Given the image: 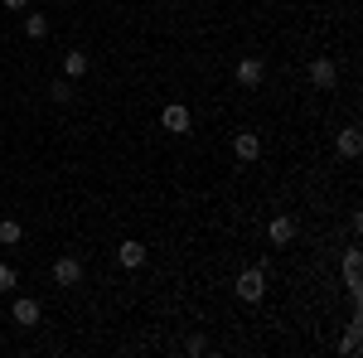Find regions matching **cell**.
Segmentation results:
<instances>
[{"label":"cell","mask_w":363,"mask_h":358,"mask_svg":"<svg viewBox=\"0 0 363 358\" xmlns=\"http://www.w3.org/2000/svg\"><path fill=\"white\" fill-rule=\"evenodd\" d=\"M262 296H267V272H262V267H247V272L238 276V301L257 305Z\"/></svg>","instance_id":"1"},{"label":"cell","mask_w":363,"mask_h":358,"mask_svg":"<svg viewBox=\"0 0 363 358\" xmlns=\"http://www.w3.org/2000/svg\"><path fill=\"white\" fill-rule=\"evenodd\" d=\"M160 126H165V131H174V136H184V131L194 126V116H189V107H184V102H169V107L160 111Z\"/></svg>","instance_id":"2"},{"label":"cell","mask_w":363,"mask_h":358,"mask_svg":"<svg viewBox=\"0 0 363 358\" xmlns=\"http://www.w3.org/2000/svg\"><path fill=\"white\" fill-rule=\"evenodd\" d=\"M54 281L58 286H78V281H83V262H78V257H58L54 262Z\"/></svg>","instance_id":"3"},{"label":"cell","mask_w":363,"mask_h":358,"mask_svg":"<svg viewBox=\"0 0 363 358\" xmlns=\"http://www.w3.org/2000/svg\"><path fill=\"white\" fill-rule=\"evenodd\" d=\"M233 155H238L242 165H252V160L262 155V140H257V131H238V140H233Z\"/></svg>","instance_id":"4"},{"label":"cell","mask_w":363,"mask_h":358,"mask_svg":"<svg viewBox=\"0 0 363 358\" xmlns=\"http://www.w3.org/2000/svg\"><path fill=\"white\" fill-rule=\"evenodd\" d=\"M335 78H339L335 58H315V63H310V83L315 87H335Z\"/></svg>","instance_id":"5"},{"label":"cell","mask_w":363,"mask_h":358,"mask_svg":"<svg viewBox=\"0 0 363 358\" xmlns=\"http://www.w3.org/2000/svg\"><path fill=\"white\" fill-rule=\"evenodd\" d=\"M262 78H267V63H262V58H242V63H238V83L242 87H257Z\"/></svg>","instance_id":"6"},{"label":"cell","mask_w":363,"mask_h":358,"mask_svg":"<svg viewBox=\"0 0 363 358\" xmlns=\"http://www.w3.org/2000/svg\"><path fill=\"white\" fill-rule=\"evenodd\" d=\"M116 262H121L126 272H136V267H145V247L131 237V242H121V247H116Z\"/></svg>","instance_id":"7"},{"label":"cell","mask_w":363,"mask_h":358,"mask_svg":"<svg viewBox=\"0 0 363 358\" xmlns=\"http://www.w3.org/2000/svg\"><path fill=\"white\" fill-rule=\"evenodd\" d=\"M39 315H44V310H39V301H29V296H20V301H15V325H39Z\"/></svg>","instance_id":"8"},{"label":"cell","mask_w":363,"mask_h":358,"mask_svg":"<svg viewBox=\"0 0 363 358\" xmlns=\"http://www.w3.org/2000/svg\"><path fill=\"white\" fill-rule=\"evenodd\" d=\"M359 150H363V136H359V126H349V131H339V155H344V160H354Z\"/></svg>","instance_id":"9"},{"label":"cell","mask_w":363,"mask_h":358,"mask_svg":"<svg viewBox=\"0 0 363 358\" xmlns=\"http://www.w3.org/2000/svg\"><path fill=\"white\" fill-rule=\"evenodd\" d=\"M15 242H25V228H20L15 218H5L0 223V247H15Z\"/></svg>","instance_id":"10"},{"label":"cell","mask_w":363,"mask_h":358,"mask_svg":"<svg viewBox=\"0 0 363 358\" xmlns=\"http://www.w3.org/2000/svg\"><path fill=\"white\" fill-rule=\"evenodd\" d=\"M291 237H296V218H277L272 223V242H277V247H286Z\"/></svg>","instance_id":"11"},{"label":"cell","mask_w":363,"mask_h":358,"mask_svg":"<svg viewBox=\"0 0 363 358\" xmlns=\"http://www.w3.org/2000/svg\"><path fill=\"white\" fill-rule=\"evenodd\" d=\"M63 73H68V78H83V73H87V54H78V49L63 54Z\"/></svg>","instance_id":"12"},{"label":"cell","mask_w":363,"mask_h":358,"mask_svg":"<svg viewBox=\"0 0 363 358\" xmlns=\"http://www.w3.org/2000/svg\"><path fill=\"white\" fill-rule=\"evenodd\" d=\"M25 34L34 39V44H39V39L49 34V20H44V15H25Z\"/></svg>","instance_id":"13"},{"label":"cell","mask_w":363,"mask_h":358,"mask_svg":"<svg viewBox=\"0 0 363 358\" xmlns=\"http://www.w3.org/2000/svg\"><path fill=\"white\" fill-rule=\"evenodd\" d=\"M344 286H359V252L344 257Z\"/></svg>","instance_id":"14"},{"label":"cell","mask_w":363,"mask_h":358,"mask_svg":"<svg viewBox=\"0 0 363 358\" xmlns=\"http://www.w3.org/2000/svg\"><path fill=\"white\" fill-rule=\"evenodd\" d=\"M339 349H344V354H359V320H354V330L344 334V344H339Z\"/></svg>","instance_id":"15"},{"label":"cell","mask_w":363,"mask_h":358,"mask_svg":"<svg viewBox=\"0 0 363 358\" xmlns=\"http://www.w3.org/2000/svg\"><path fill=\"white\" fill-rule=\"evenodd\" d=\"M49 97H54V102H73V87H68V83H54V87H49Z\"/></svg>","instance_id":"16"},{"label":"cell","mask_w":363,"mask_h":358,"mask_svg":"<svg viewBox=\"0 0 363 358\" xmlns=\"http://www.w3.org/2000/svg\"><path fill=\"white\" fill-rule=\"evenodd\" d=\"M15 281H20L15 267H0V291H15Z\"/></svg>","instance_id":"17"},{"label":"cell","mask_w":363,"mask_h":358,"mask_svg":"<svg viewBox=\"0 0 363 358\" xmlns=\"http://www.w3.org/2000/svg\"><path fill=\"white\" fill-rule=\"evenodd\" d=\"M5 5H10V10H25V5H29V0H5Z\"/></svg>","instance_id":"18"}]
</instances>
